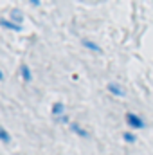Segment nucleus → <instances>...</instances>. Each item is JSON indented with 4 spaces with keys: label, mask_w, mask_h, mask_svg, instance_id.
<instances>
[{
    "label": "nucleus",
    "mask_w": 153,
    "mask_h": 155,
    "mask_svg": "<svg viewBox=\"0 0 153 155\" xmlns=\"http://www.w3.org/2000/svg\"><path fill=\"white\" fill-rule=\"evenodd\" d=\"M126 123L132 128H144V121L137 116V114H133V112H128L126 114Z\"/></svg>",
    "instance_id": "1"
},
{
    "label": "nucleus",
    "mask_w": 153,
    "mask_h": 155,
    "mask_svg": "<svg viewBox=\"0 0 153 155\" xmlns=\"http://www.w3.org/2000/svg\"><path fill=\"white\" fill-rule=\"evenodd\" d=\"M0 25L5 27V29H11V31H15V33H20V31H22V25L11 22V20H7V18H0Z\"/></svg>",
    "instance_id": "2"
},
{
    "label": "nucleus",
    "mask_w": 153,
    "mask_h": 155,
    "mask_svg": "<svg viewBox=\"0 0 153 155\" xmlns=\"http://www.w3.org/2000/svg\"><path fill=\"white\" fill-rule=\"evenodd\" d=\"M9 20L20 25V24L24 22V13H22V11H20L18 7H15V9H11V15H9Z\"/></svg>",
    "instance_id": "3"
},
{
    "label": "nucleus",
    "mask_w": 153,
    "mask_h": 155,
    "mask_svg": "<svg viewBox=\"0 0 153 155\" xmlns=\"http://www.w3.org/2000/svg\"><path fill=\"white\" fill-rule=\"evenodd\" d=\"M70 130L76 134V135H79V137H83V139H86L88 137V132L81 126V124H77V123H70Z\"/></svg>",
    "instance_id": "4"
},
{
    "label": "nucleus",
    "mask_w": 153,
    "mask_h": 155,
    "mask_svg": "<svg viewBox=\"0 0 153 155\" xmlns=\"http://www.w3.org/2000/svg\"><path fill=\"white\" fill-rule=\"evenodd\" d=\"M52 116L56 117H61V116H65V105L61 103V101H58V103H54L52 105Z\"/></svg>",
    "instance_id": "5"
},
{
    "label": "nucleus",
    "mask_w": 153,
    "mask_h": 155,
    "mask_svg": "<svg viewBox=\"0 0 153 155\" xmlns=\"http://www.w3.org/2000/svg\"><path fill=\"white\" fill-rule=\"evenodd\" d=\"M108 92H112L114 96H119V97H122V96H124L122 87H121V85H117V83H108Z\"/></svg>",
    "instance_id": "6"
},
{
    "label": "nucleus",
    "mask_w": 153,
    "mask_h": 155,
    "mask_svg": "<svg viewBox=\"0 0 153 155\" xmlns=\"http://www.w3.org/2000/svg\"><path fill=\"white\" fill-rule=\"evenodd\" d=\"M81 43H83V47H86V49H90V51H94V52H101V47L96 43V41H92V40H81Z\"/></svg>",
    "instance_id": "7"
},
{
    "label": "nucleus",
    "mask_w": 153,
    "mask_h": 155,
    "mask_svg": "<svg viewBox=\"0 0 153 155\" xmlns=\"http://www.w3.org/2000/svg\"><path fill=\"white\" fill-rule=\"evenodd\" d=\"M20 74H22V78H24V81H31V79H33V72H31L29 65H25V63L20 67Z\"/></svg>",
    "instance_id": "8"
},
{
    "label": "nucleus",
    "mask_w": 153,
    "mask_h": 155,
    "mask_svg": "<svg viewBox=\"0 0 153 155\" xmlns=\"http://www.w3.org/2000/svg\"><path fill=\"white\" fill-rule=\"evenodd\" d=\"M0 141H2V143H9V141H11V135L7 134V130H5L4 126H0Z\"/></svg>",
    "instance_id": "9"
},
{
    "label": "nucleus",
    "mask_w": 153,
    "mask_h": 155,
    "mask_svg": "<svg viewBox=\"0 0 153 155\" xmlns=\"http://www.w3.org/2000/svg\"><path fill=\"white\" fill-rule=\"evenodd\" d=\"M122 137H124V141H128V143H133V141H135V139H137V137H135V135H133V134H128V132H126V134H124V135H122Z\"/></svg>",
    "instance_id": "10"
},
{
    "label": "nucleus",
    "mask_w": 153,
    "mask_h": 155,
    "mask_svg": "<svg viewBox=\"0 0 153 155\" xmlns=\"http://www.w3.org/2000/svg\"><path fill=\"white\" fill-rule=\"evenodd\" d=\"M56 121H58V123H69V117H67V116H61V117H58Z\"/></svg>",
    "instance_id": "11"
},
{
    "label": "nucleus",
    "mask_w": 153,
    "mask_h": 155,
    "mask_svg": "<svg viewBox=\"0 0 153 155\" xmlns=\"http://www.w3.org/2000/svg\"><path fill=\"white\" fill-rule=\"evenodd\" d=\"M29 4H31L33 7H38V5H40V4H41V2H40V0H31Z\"/></svg>",
    "instance_id": "12"
},
{
    "label": "nucleus",
    "mask_w": 153,
    "mask_h": 155,
    "mask_svg": "<svg viewBox=\"0 0 153 155\" xmlns=\"http://www.w3.org/2000/svg\"><path fill=\"white\" fill-rule=\"evenodd\" d=\"M0 81H4V72L0 71Z\"/></svg>",
    "instance_id": "13"
}]
</instances>
